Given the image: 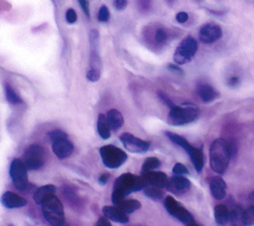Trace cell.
<instances>
[{"label":"cell","instance_id":"obj_33","mask_svg":"<svg viewBox=\"0 0 254 226\" xmlns=\"http://www.w3.org/2000/svg\"><path fill=\"white\" fill-rule=\"evenodd\" d=\"M86 77L90 81H97L100 78V71L94 70V69H90L86 73Z\"/></svg>","mask_w":254,"mask_h":226},{"label":"cell","instance_id":"obj_12","mask_svg":"<svg viewBox=\"0 0 254 226\" xmlns=\"http://www.w3.org/2000/svg\"><path fill=\"white\" fill-rule=\"evenodd\" d=\"M120 141L122 142L124 148L131 153L143 154L146 153L150 148V142L142 140L135 137L130 133H123L120 136Z\"/></svg>","mask_w":254,"mask_h":226},{"label":"cell","instance_id":"obj_31","mask_svg":"<svg viewBox=\"0 0 254 226\" xmlns=\"http://www.w3.org/2000/svg\"><path fill=\"white\" fill-rule=\"evenodd\" d=\"M155 40L158 44H165L168 40L167 32L164 29H158L155 34Z\"/></svg>","mask_w":254,"mask_h":226},{"label":"cell","instance_id":"obj_7","mask_svg":"<svg viewBox=\"0 0 254 226\" xmlns=\"http://www.w3.org/2000/svg\"><path fill=\"white\" fill-rule=\"evenodd\" d=\"M99 154L103 165L109 169H117L127 160V154L113 145L102 146L99 149Z\"/></svg>","mask_w":254,"mask_h":226},{"label":"cell","instance_id":"obj_10","mask_svg":"<svg viewBox=\"0 0 254 226\" xmlns=\"http://www.w3.org/2000/svg\"><path fill=\"white\" fill-rule=\"evenodd\" d=\"M164 206L172 216L176 217L185 224L195 221L191 212L171 195H168L164 198Z\"/></svg>","mask_w":254,"mask_h":226},{"label":"cell","instance_id":"obj_14","mask_svg":"<svg viewBox=\"0 0 254 226\" xmlns=\"http://www.w3.org/2000/svg\"><path fill=\"white\" fill-rule=\"evenodd\" d=\"M192 184L189 179L185 178L184 176H175L169 179L166 188L175 193L177 195H182L187 193L191 189Z\"/></svg>","mask_w":254,"mask_h":226},{"label":"cell","instance_id":"obj_1","mask_svg":"<svg viewBox=\"0 0 254 226\" xmlns=\"http://www.w3.org/2000/svg\"><path fill=\"white\" fill-rule=\"evenodd\" d=\"M146 187L147 185L142 176H135L130 173L123 174L114 183L111 200L116 206L129 193L144 189Z\"/></svg>","mask_w":254,"mask_h":226},{"label":"cell","instance_id":"obj_16","mask_svg":"<svg viewBox=\"0 0 254 226\" xmlns=\"http://www.w3.org/2000/svg\"><path fill=\"white\" fill-rule=\"evenodd\" d=\"M0 201H1V204L6 207V208H9V209H12V208H20V207H23L27 204V200L18 195L17 193L15 192H12V191H5L2 195H1V198H0Z\"/></svg>","mask_w":254,"mask_h":226},{"label":"cell","instance_id":"obj_39","mask_svg":"<svg viewBox=\"0 0 254 226\" xmlns=\"http://www.w3.org/2000/svg\"><path fill=\"white\" fill-rule=\"evenodd\" d=\"M114 4V7L117 9V10H123L126 8L127 6V1L126 0H116V1L113 2Z\"/></svg>","mask_w":254,"mask_h":226},{"label":"cell","instance_id":"obj_32","mask_svg":"<svg viewBox=\"0 0 254 226\" xmlns=\"http://www.w3.org/2000/svg\"><path fill=\"white\" fill-rule=\"evenodd\" d=\"M109 16H110V14H109L108 8L106 6H104V5L101 6V8L99 9V12H98V16H97L98 20L100 22H106V21H108Z\"/></svg>","mask_w":254,"mask_h":226},{"label":"cell","instance_id":"obj_11","mask_svg":"<svg viewBox=\"0 0 254 226\" xmlns=\"http://www.w3.org/2000/svg\"><path fill=\"white\" fill-rule=\"evenodd\" d=\"M10 177L15 188L19 190H24L28 186V170L20 159L12 161L10 166Z\"/></svg>","mask_w":254,"mask_h":226},{"label":"cell","instance_id":"obj_37","mask_svg":"<svg viewBox=\"0 0 254 226\" xmlns=\"http://www.w3.org/2000/svg\"><path fill=\"white\" fill-rule=\"evenodd\" d=\"M167 67H168V70H169L170 72L174 73L175 75H185L184 71H183L181 68H179L178 66L174 65V64H169Z\"/></svg>","mask_w":254,"mask_h":226},{"label":"cell","instance_id":"obj_25","mask_svg":"<svg viewBox=\"0 0 254 226\" xmlns=\"http://www.w3.org/2000/svg\"><path fill=\"white\" fill-rule=\"evenodd\" d=\"M243 211L244 210L239 205H236L230 209L229 222L232 226H244L243 220H242Z\"/></svg>","mask_w":254,"mask_h":226},{"label":"cell","instance_id":"obj_41","mask_svg":"<svg viewBox=\"0 0 254 226\" xmlns=\"http://www.w3.org/2000/svg\"><path fill=\"white\" fill-rule=\"evenodd\" d=\"M109 177H110V175H109L108 173H104V174L100 175V176H99V179H98L99 185H101V186L106 185L107 182H108V180H109Z\"/></svg>","mask_w":254,"mask_h":226},{"label":"cell","instance_id":"obj_36","mask_svg":"<svg viewBox=\"0 0 254 226\" xmlns=\"http://www.w3.org/2000/svg\"><path fill=\"white\" fill-rule=\"evenodd\" d=\"M66 18H67V21L70 23V24H74L77 19H78V15L76 13V11L74 9H69L66 13Z\"/></svg>","mask_w":254,"mask_h":226},{"label":"cell","instance_id":"obj_22","mask_svg":"<svg viewBox=\"0 0 254 226\" xmlns=\"http://www.w3.org/2000/svg\"><path fill=\"white\" fill-rule=\"evenodd\" d=\"M229 212L230 210L224 204H217L214 206L213 214L215 222L220 226H225L229 222Z\"/></svg>","mask_w":254,"mask_h":226},{"label":"cell","instance_id":"obj_38","mask_svg":"<svg viewBox=\"0 0 254 226\" xmlns=\"http://www.w3.org/2000/svg\"><path fill=\"white\" fill-rule=\"evenodd\" d=\"M189 19V15L187 12H184V11H181L179 12L177 15H176V20L179 22V23H185L187 22Z\"/></svg>","mask_w":254,"mask_h":226},{"label":"cell","instance_id":"obj_17","mask_svg":"<svg viewBox=\"0 0 254 226\" xmlns=\"http://www.w3.org/2000/svg\"><path fill=\"white\" fill-rule=\"evenodd\" d=\"M102 213L105 218L108 220L118 222V223H127L129 221V217L126 213H124L117 206L105 205L102 207Z\"/></svg>","mask_w":254,"mask_h":226},{"label":"cell","instance_id":"obj_42","mask_svg":"<svg viewBox=\"0 0 254 226\" xmlns=\"http://www.w3.org/2000/svg\"><path fill=\"white\" fill-rule=\"evenodd\" d=\"M95 226H112V225H111V223L109 222V220H108L107 218H105V217H100V218L97 220Z\"/></svg>","mask_w":254,"mask_h":226},{"label":"cell","instance_id":"obj_8","mask_svg":"<svg viewBox=\"0 0 254 226\" xmlns=\"http://www.w3.org/2000/svg\"><path fill=\"white\" fill-rule=\"evenodd\" d=\"M198 42L192 36H187L182 40L174 53V62L178 65H185L193 59L198 51Z\"/></svg>","mask_w":254,"mask_h":226},{"label":"cell","instance_id":"obj_29","mask_svg":"<svg viewBox=\"0 0 254 226\" xmlns=\"http://www.w3.org/2000/svg\"><path fill=\"white\" fill-rule=\"evenodd\" d=\"M242 220L244 226H251L254 225V205H251L247 209L243 211Z\"/></svg>","mask_w":254,"mask_h":226},{"label":"cell","instance_id":"obj_6","mask_svg":"<svg viewBox=\"0 0 254 226\" xmlns=\"http://www.w3.org/2000/svg\"><path fill=\"white\" fill-rule=\"evenodd\" d=\"M49 135L53 143V152L59 159H66L73 154L74 145L69 140L67 133L62 130H54Z\"/></svg>","mask_w":254,"mask_h":226},{"label":"cell","instance_id":"obj_20","mask_svg":"<svg viewBox=\"0 0 254 226\" xmlns=\"http://www.w3.org/2000/svg\"><path fill=\"white\" fill-rule=\"evenodd\" d=\"M56 191V187L54 185H46L43 186L41 188H39L35 193H34V201L39 204L42 205L51 195L55 194Z\"/></svg>","mask_w":254,"mask_h":226},{"label":"cell","instance_id":"obj_45","mask_svg":"<svg viewBox=\"0 0 254 226\" xmlns=\"http://www.w3.org/2000/svg\"><path fill=\"white\" fill-rule=\"evenodd\" d=\"M10 226H12V225H10Z\"/></svg>","mask_w":254,"mask_h":226},{"label":"cell","instance_id":"obj_3","mask_svg":"<svg viewBox=\"0 0 254 226\" xmlns=\"http://www.w3.org/2000/svg\"><path fill=\"white\" fill-rule=\"evenodd\" d=\"M187 106L175 105L170 109L167 122L173 126H182L195 122L200 117V109L193 105L187 104Z\"/></svg>","mask_w":254,"mask_h":226},{"label":"cell","instance_id":"obj_19","mask_svg":"<svg viewBox=\"0 0 254 226\" xmlns=\"http://www.w3.org/2000/svg\"><path fill=\"white\" fill-rule=\"evenodd\" d=\"M197 93L204 102H211L219 97V92L211 84L200 82L197 85Z\"/></svg>","mask_w":254,"mask_h":226},{"label":"cell","instance_id":"obj_21","mask_svg":"<svg viewBox=\"0 0 254 226\" xmlns=\"http://www.w3.org/2000/svg\"><path fill=\"white\" fill-rule=\"evenodd\" d=\"M105 116L111 130L117 131L123 125V116L117 109H110Z\"/></svg>","mask_w":254,"mask_h":226},{"label":"cell","instance_id":"obj_44","mask_svg":"<svg viewBox=\"0 0 254 226\" xmlns=\"http://www.w3.org/2000/svg\"><path fill=\"white\" fill-rule=\"evenodd\" d=\"M186 226H201L199 223H197L196 221H193V222H190L188 224H186Z\"/></svg>","mask_w":254,"mask_h":226},{"label":"cell","instance_id":"obj_13","mask_svg":"<svg viewBox=\"0 0 254 226\" xmlns=\"http://www.w3.org/2000/svg\"><path fill=\"white\" fill-rule=\"evenodd\" d=\"M222 36V29L213 22L206 23L200 28L199 39L204 44H212L219 40Z\"/></svg>","mask_w":254,"mask_h":226},{"label":"cell","instance_id":"obj_18","mask_svg":"<svg viewBox=\"0 0 254 226\" xmlns=\"http://www.w3.org/2000/svg\"><path fill=\"white\" fill-rule=\"evenodd\" d=\"M210 189L212 195L217 200L223 199L226 195V184L220 177H212L210 180Z\"/></svg>","mask_w":254,"mask_h":226},{"label":"cell","instance_id":"obj_28","mask_svg":"<svg viewBox=\"0 0 254 226\" xmlns=\"http://www.w3.org/2000/svg\"><path fill=\"white\" fill-rule=\"evenodd\" d=\"M5 95H6V99L10 104H18L22 102L21 97L16 93V91L13 89V87L8 84L5 83Z\"/></svg>","mask_w":254,"mask_h":226},{"label":"cell","instance_id":"obj_34","mask_svg":"<svg viewBox=\"0 0 254 226\" xmlns=\"http://www.w3.org/2000/svg\"><path fill=\"white\" fill-rule=\"evenodd\" d=\"M158 97H159L167 106H169L170 108H173V107L175 106V103L172 101V99H171L166 93H164V92H162V91H158Z\"/></svg>","mask_w":254,"mask_h":226},{"label":"cell","instance_id":"obj_2","mask_svg":"<svg viewBox=\"0 0 254 226\" xmlns=\"http://www.w3.org/2000/svg\"><path fill=\"white\" fill-rule=\"evenodd\" d=\"M230 153L227 141L218 138L212 141L210 147V166L216 174H223L230 162Z\"/></svg>","mask_w":254,"mask_h":226},{"label":"cell","instance_id":"obj_15","mask_svg":"<svg viewBox=\"0 0 254 226\" xmlns=\"http://www.w3.org/2000/svg\"><path fill=\"white\" fill-rule=\"evenodd\" d=\"M142 177H143L147 187L150 186V187H155L158 188H166L168 181H169V178L163 172L152 171V172L142 174Z\"/></svg>","mask_w":254,"mask_h":226},{"label":"cell","instance_id":"obj_40","mask_svg":"<svg viewBox=\"0 0 254 226\" xmlns=\"http://www.w3.org/2000/svg\"><path fill=\"white\" fill-rule=\"evenodd\" d=\"M82 9L84 10L85 14L86 15V17H89V6H88V1H86V0H80L79 1Z\"/></svg>","mask_w":254,"mask_h":226},{"label":"cell","instance_id":"obj_26","mask_svg":"<svg viewBox=\"0 0 254 226\" xmlns=\"http://www.w3.org/2000/svg\"><path fill=\"white\" fill-rule=\"evenodd\" d=\"M160 165H161V162L158 158L149 157L144 161V163L142 165V174L152 172V171L158 169L160 167Z\"/></svg>","mask_w":254,"mask_h":226},{"label":"cell","instance_id":"obj_9","mask_svg":"<svg viewBox=\"0 0 254 226\" xmlns=\"http://www.w3.org/2000/svg\"><path fill=\"white\" fill-rule=\"evenodd\" d=\"M23 163L27 170L35 171L43 167L45 163V151L39 144L30 145L24 152Z\"/></svg>","mask_w":254,"mask_h":226},{"label":"cell","instance_id":"obj_23","mask_svg":"<svg viewBox=\"0 0 254 226\" xmlns=\"http://www.w3.org/2000/svg\"><path fill=\"white\" fill-rule=\"evenodd\" d=\"M116 206L120 208L124 213L128 214L138 210L141 207V202L137 199H124Z\"/></svg>","mask_w":254,"mask_h":226},{"label":"cell","instance_id":"obj_5","mask_svg":"<svg viewBox=\"0 0 254 226\" xmlns=\"http://www.w3.org/2000/svg\"><path fill=\"white\" fill-rule=\"evenodd\" d=\"M165 134L174 144L182 147L188 153L196 171L198 173H201L204 168V165H205V158H204L203 150L201 148H197V147L191 145L187 141V139H185L184 137H182L178 134H175V133L169 132V131H167Z\"/></svg>","mask_w":254,"mask_h":226},{"label":"cell","instance_id":"obj_30","mask_svg":"<svg viewBox=\"0 0 254 226\" xmlns=\"http://www.w3.org/2000/svg\"><path fill=\"white\" fill-rule=\"evenodd\" d=\"M173 173L176 176H185V175H189V170L185 165L181 163H177L173 168Z\"/></svg>","mask_w":254,"mask_h":226},{"label":"cell","instance_id":"obj_35","mask_svg":"<svg viewBox=\"0 0 254 226\" xmlns=\"http://www.w3.org/2000/svg\"><path fill=\"white\" fill-rule=\"evenodd\" d=\"M240 82H241V80L238 75H231L226 80V83L229 87H237V86H239Z\"/></svg>","mask_w":254,"mask_h":226},{"label":"cell","instance_id":"obj_24","mask_svg":"<svg viewBox=\"0 0 254 226\" xmlns=\"http://www.w3.org/2000/svg\"><path fill=\"white\" fill-rule=\"evenodd\" d=\"M110 126L107 122L104 114H99L97 118V131L102 139H108L110 137Z\"/></svg>","mask_w":254,"mask_h":226},{"label":"cell","instance_id":"obj_4","mask_svg":"<svg viewBox=\"0 0 254 226\" xmlns=\"http://www.w3.org/2000/svg\"><path fill=\"white\" fill-rule=\"evenodd\" d=\"M41 206L45 219L52 226H63L65 224L64 206L55 194L51 195Z\"/></svg>","mask_w":254,"mask_h":226},{"label":"cell","instance_id":"obj_27","mask_svg":"<svg viewBox=\"0 0 254 226\" xmlns=\"http://www.w3.org/2000/svg\"><path fill=\"white\" fill-rule=\"evenodd\" d=\"M144 193L147 197L153 199V200H162L164 198V192L161 188H155V187H146L144 188Z\"/></svg>","mask_w":254,"mask_h":226},{"label":"cell","instance_id":"obj_43","mask_svg":"<svg viewBox=\"0 0 254 226\" xmlns=\"http://www.w3.org/2000/svg\"><path fill=\"white\" fill-rule=\"evenodd\" d=\"M248 201H249L252 205H254V191H252V192L248 195Z\"/></svg>","mask_w":254,"mask_h":226}]
</instances>
